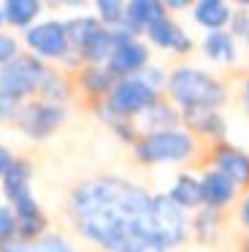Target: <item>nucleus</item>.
<instances>
[{"label": "nucleus", "mask_w": 249, "mask_h": 252, "mask_svg": "<svg viewBox=\"0 0 249 252\" xmlns=\"http://www.w3.org/2000/svg\"><path fill=\"white\" fill-rule=\"evenodd\" d=\"M68 214L81 239L103 252H165L152 220V195L117 176L87 179L70 192Z\"/></svg>", "instance_id": "nucleus-1"}, {"label": "nucleus", "mask_w": 249, "mask_h": 252, "mask_svg": "<svg viewBox=\"0 0 249 252\" xmlns=\"http://www.w3.org/2000/svg\"><path fill=\"white\" fill-rule=\"evenodd\" d=\"M165 90L171 95V103L182 111L192 109H211L217 111L227 100V87L217 82L211 73L200 71V68L182 65L168 76Z\"/></svg>", "instance_id": "nucleus-2"}, {"label": "nucleus", "mask_w": 249, "mask_h": 252, "mask_svg": "<svg viewBox=\"0 0 249 252\" xmlns=\"http://www.w3.org/2000/svg\"><path fill=\"white\" fill-rule=\"evenodd\" d=\"M195 136L182 127L176 130H160V133H144L133 144V152L138 163L157 165V163H184L195 155Z\"/></svg>", "instance_id": "nucleus-3"}, {"label": "nucleus", "mask_w": 249, "mask_h": 252, "mask_svg": "<svg viewBox=\"0 0 249 252\" xmlns=\"http://www.w3.org/2000/svg\"><path fill=\"white\" fill-rule=\"evenodd\" d=\"M52 68L43 60L32 55H19L14 63L0 68V98L16 100V103H27L30 95H38L46 82Z\"/></svg>", "instance_id": "nucleus-4"}, {"label": "nucleus", "mask_w": 249, "mask_h": 252, "mask_svg": "<svg viewBox=\"0 0 249 252\" xmlns=\"http://www.w3.org/2000/svg\"><path fill=\"white\" fill-rule=\"evenodd\" d=\"M157 98H160V93L152 90L141 76H130V79H119V82L114 84L111 95H108L103 103L108 106L111 114L122 117V120H133V117L144 114Z\"/></svg>", "instance_id": "nucleus-5"}, {"label": "nucleus", "mask_w": 249, "mask_h": 252, "mask_svg": "<svg viewBox=\"0 0 249 252\" xmlns=\"http://www.w3.org/2000/svg\"><path fill=\"white\" fill-rule=\"evenodd\" d=\"M14 122L30 138H46L65 122V109L46 103V100H27V103L19 106Z\"/></svg>", "instance_id": "nucleus-6"}, {"label": "nucleus", "mask_w": 249, "mask_h": 252, "mask_svg": "<svg viewBox=\"0 0 249 252\" xmlns=\"http://www.w3.org/2000/svg\"><path fill=\"white\" fill-rule=\"evenodd\" d=\"M25 44L38 60H65L68 57V33H65V22L57 19H46V22L32 25L25 33Z\"/></svg>", "instance_id": "nucleus-7"}, {"label": "nucleus", "mask_w": 249, "mask_h": 252, "mask_svg": "<svg viewBox=\"0 0 249 252\" xmlns=\"http://www.w3.org/2000/svg\"><path fill=\"white\" fill-rule=\"evenodd\" d=\"M152 220H155V228L160 233V241L165 244V250L179 247L187 239V214L168 198V192L152 195Z\"/></svg>", "instance_id": "nucleus-8"}, {"label": "nucleus", "mask_w": 249, "mask_h": 252, "mask_svg": "<svg viewBox=\"0 0 249 252\" xmlns=\"http://www.w3.org/2000/svg\"><path fill=\"white\" fill-rule=\"evenodd\" d=\"M211 165L227 176L236 187H249V152L227 141L211 144Z\"/></svg>", "instance_id": "nucleus-9"}, {"label": "nucleus", "mask_w": 249, "mask_h": 252, "mask_svg": "<svg viewBox=\"0 0 249 252\" xmlns=\"http://www.w3.org/2000/svg\"><path fill=\"white\" fill-rule=\"evenodd\" d=\"M146 68H149V49H146L138 38L124 44V46H119V49H114V55L108 57V63H106V71L111 73L117 82L119 79L138 76Z\"/></svg>", "instance_id": "nucleus-10"}, {"label": "nucleus", "mask_w": 249, "mask_h": 252, "mask_svg": "<svg viewBox=\"0 0 249 252\" xmlns=\"http://www.w3.org/2000/svg\"><path fill=\"white\" fill-rule=\"evenodd\" d=\"M165 17H168L165 3H160V0H130V3H124L122 28H127L133 35H138V33H146L152 25Z\"/></svg>", "instance_id": "nucleus-11"}, {"label": "nucleus", "mask_w": 249, "mask_h": 252, "mask_svg": "<svg viewBox=\"0 0 249 252\" xmlns=\"http://www.w3.org/2000/svg\"><path fill=\"white\" fill-rule=\"evenodd\" d=\"M200 192H203V206L219 209V212H222L225 206H230V203L236 201L238 187L233 185L222 171L211 168V171H206L203 179H200Z\"/></svg>", "instance_id": "nucleus-12"}, {"label": "nucleus", "mask_w": 249, "mask_h": 252, "mask_svg": "<svg viewBox=\"0 0 249 252\" xmlns=\"http://www.w3.org/2000/svg\"><path fill=\"white\" fill-rule=\"evenodd\" d=\"M182 122L187 125V133H195V136L211 138V141H225L227 125L217 111L211 109H192V111H182Z\"/></svg>", "instance_id": "nucleus-13"}, {"label": "nucleus", "mask_w": 249, "mask_h": 252, "mask_svg": "<svg viewBox=\"0 0 249 252\" xmlns=\"http://www.w3.org/2000/svg\"><path fill=\"white\" fill-rule=\"evenodd\" d=\"M146 35H149V41L155 46H160V49H171V52H176V55H187V52L192 49L189 35L184 33V30L179 28L171 17L155 22L149 30H146Z\"/></svg>", "instance_id": "nucleus-14"}, {"label": "nucleus", "mask_w": 249, "mask_h": 252, "mask_svg": "<svg viewBox=\"0 0 249 252\" xmlns=\"http://www.w3.org/2000/svg\"><path fill=\"white\" fill-rule=\"evenodd\" d=\"M141 117H144V130L146 133L176 130L179 122H182V111H179L171 100H162V98H157Z\"/></svg>", "instance_id": "nucleus-15"}, {"label": "nucleus", "mask_w": 249, "mask_h": 252, "mask_svg": "<svg viewBox=\"0 0 249 252\" xmlns=\"http://www.w3.org/2000/svg\"><path fill=\"white\" fill-rule=\"evenodd\" d=\"M192 19L200 28L214 33V30H225V25H230L233 11H230L227 3H222V0H200V3L192 6Z\"/></svg>", "instance_id": "nucleus-16"}, {"label": "nucleus", "mask_w": 249, "mask_h": 252, "mask_svg": "<svg viewBox=\"0 0 249 252\" xmlns=\"http://www.w3.org/2000/svg\"><path fill=\"white\" fill-rule=\"evenodd\" d=\"M114 84H117V79L106 71V65H87L84 71L79 73V87L84 90L90 98H95L97 103H103V100L111 95Z\"/></svg>", "instance_id": "nucleus-17"}, {"label": "nucleus", "mask_w": 249, "mask_h": 252, "mask_svg": "<svg viewBox=\"0 0 249 252\" xmlns=\"http://www.w3.org/2000/svg\"><path fill=\"white\" fill-rule=\"evenodd\" d=\"M30 176H32V165L30 160H16L8 165V171L3 174V192L11 203L19 201L22 195H30Z\"/></svg>", "instance_id": "nucleus-18"}, {"label": "nucleus", "mask_w": 249, "mask_h": 252, "mask_svg": "<svg viewBox=\"0 0 249 252\" xmlns=\"http://www.w3.org/2000/svg\"><path fill=\"white\" fill-rule=\"evenodd\" d=\"M41 8L43 6L38 0H5L3 6H0V11H3L5 25L30 30L32 22L38 19V14H41Z\"/></svg>", "instance_id": "nucleus-19"}, {"label": "nucleus", "mask_w": 249, "mask_h": 252, "mask_svg": "<svg viewBox=\"0 0 249 252\" xmlns=\"http://www.w3.org/2000/svg\"><path fill=\"white\" fill-rule=\"evenodd\" d=\"M168 198H171L173 203H176L179 209H198L203 206V192H200V179H195V176L189 174H182L176 176V182H173L171 192H168Z\"/></svg>", "instance_id": "nucleus-20"}, {"label": "nucleus", "mask_w": 249, "mask_h": 252, "mask_svg": "<svg viewBox=\"0 0 249 252\" xmlns=\"http://www.w3.org/2000/svg\"><path fill=\"white\" fill-rule=\"evenodd\" d=\"M203 52H206V57L214 60V63H225V65L236 63V41H233V35L227 33V30H214V33L206 35Z\"/></svg>", "instance_id": "nucleus-21"}, {"label": "nucleus", "mask_w": 249, "mask_h": 252, "mask_svg": "<svg viewBox=\"0 0 249 252\" xmlns=\"http://www.w3.org/2000/svg\"><path fill=\"white\" fill-rule=\"evenodd\" d=\"M219 222H222V212L219 209H198V214H195L192 220V230L195 236H198V241H203V244H209V241L217 239V233H219Z\"/></svg>", "instance_id": "nucleus-22"}, {"label": "nucleus", "mask_w": 249, "mask_h": 252, "mask_svg": "<svg viewBox=\"0 0 249 252\" xmlns=\"http://www.w3.org/2000/svg\"><path fill=\"white\" fill-rule=\"evenodd\" d=\"M38 95H41V100H46V103L62 106V100H68V95H70V84L62 73L49 71V76H46V82H43V87Z\"/></svg>", "instance_id": "nucleus-23"}, {"label": "nucleus", "mask_w": 249, "mask_h": 252, "mask_svg": "<svg viewBox=\"0 0 249 252\" xmlns=\"http://www.w3.org/2000/svg\"><path fill=\"white\" fill-rule=\"evenodd\" d=\"M95 8H97V22H100L103 28H108V30L122 28V22H124V3H119V0H97Z\"/></svg>", "instance_id": "nucleus-24"}, {"label": "nucleus", "mask_w": 249, "mask_h": 252, "mask_svg": "<svg viewBox=\"0 0 249 252\" xmlns=\"http://www.w3.org/2000/svg\"><path fill=\"white\" fill-rule=\"evenodd\" d=\"M16 230H19V225H16L14 209H11L8 203H0V244L16 239Z\"/></svg>", "instance_id": "nucleus-25"}, {"label": "nucleus", "mask_w": 249, "mask_h": 252, "mask_svg": "<svg viewBox=\"0 0 249 252\" xmlns=\"http://www.w3.org/2000/svg\"><path fill=\"white\" fill-rule=\"evenodd\" d=\"M30 252H76L62 236H43V239L32 241Z\"/></svg>", "instance_id": "nucleus-26"}, {"label": "nucleus", "mask_w": 249, "mask_h": 252, "mask_svg": "<svg viewBox=\"0 0 249 252\" xmlns=\"http://www.w3.org/2000/svg\"><path fill=\"white\" fill-rule=\"evenodd\" d=\"M16 57H19V44H16V38L8 33H0V68L14 63Z\"/></svg>", "instance_id": "nucleus-27"}, {"label": "nucleus", "mask_w": 249, "mask_h": 252, "mask_svg": "<svg viewBox=\"0 0 249 252\" xmlns=\"http://www.w3.org/2000/svg\"><path fill=\"white\" fill-rule=\"evenodd\" d=\"M230 35H241L249 44V11H236L230 19Z\"/></svg>", "instance_id": "nucleus-28"}, {"label": "nucleus", "mask_w": 249, "mask_h": 252, "mask_svg": "<svg viewBox=\"0 0 249 252\" xmlns=\"http://www.w3.org/2000/svg\"><path fill=\"white\" fill-rule=\"evenodd\" d=\"M22 103L16 100H8V98H0V120H16V111H19Z\"/></svg>", "instance_id": "nucleus-29"}, {"label": "nucleus", "mask_w": 249, "mask_h": 252, "mask_svg": "<svg viewBox=\"0 0 249 252\" xmlns=\"http://www.w3.org/2000/svg\"><path fill=\"white\" fill-rule=\"evenodd\" d=\"M0 252H30V244L22 239H11V241H3L0 244Z\"/></svg>", "instance_id": "nucleus-30"}, {"label": "nucleus", "mask_w": 249, "mask_h": 252, "mask_svg": "<svg viewBox=\"0 0 249 252\" xmlns=\"http://www.w3.org/2000/svg\"><path fill=\"white\" fill-rule=\"evenodd\" d=\"M11 163H14V155H11L5 147H0V179H3V174L8 171Z\"/></svg>", "instance_id": "nucleus-31"}, {"label": "nucleus", "mask_w": 249, "mask_h": 252, "mask_svg": "<svg viewBox=\"0 0 249 252\" xmlns=\"http://www.w3.org/2000/svg\"><path fill=\"white\" fill-rule=\"evenodd\" d=\"M238 220L244 228H249V195H244V201L238 203Z\"/></svg>", "instance_id": "nucleus-32"}, {"label": "nucleus", "mask_w": 249, "mask_h": 252, "mask_svg": "<svg viewBox=\"0 0 249 252\" xmlns=\"http://www.w3.org/2000/svg\"><path fill=\"white\" fill-rule=\"evenodd\" d=\"M168 8L179 11V8H187V3H184V0H171V3H165V11H168Z\"/></svg>", "instance_id": "nucleus-33"}, {"label": "nucleus", "mask_w": 249, "mask_h": 252, "mask_svg": "<svg viewBox=\"0 0 249 252\" xmlns=\"http://www.w3.org/2000/svg\"><path fill=\"white\" fill-rule=\"evenodd\" d=\"M241 98H244V109L249 111V79L244 82V93H241Z\"/></svg>", "instance_id": "nucleus-34"}, {"label": "nucleus", "mask_w": 249, "mask_h": 252, "mask_svg": "<svg viewBox=\"0 0 249 252\" xmlns=\"http://www.w3.org/2000/svg\"><path fill=\"white\" fill-rule=\"evenodd\" d=\"M241 252H249V236L244 239V244H241Z\"/></svg>", "instance_id": "nucleus-35"}, {"label": "nucleus", "mask_w": 249, "mask_h": 252, "mask_svg": "<svg viewBox=\"0 0 249 252\" xmlns=\"http://www.w3.org/2000/svg\"><path fill=\"white\" fill-rule=\"evenodd\" d=\"M3 25H5V19H3V11H0V28H3Z\"/></svg>", "instance_id": "nucleus-36"}]
</instances>
